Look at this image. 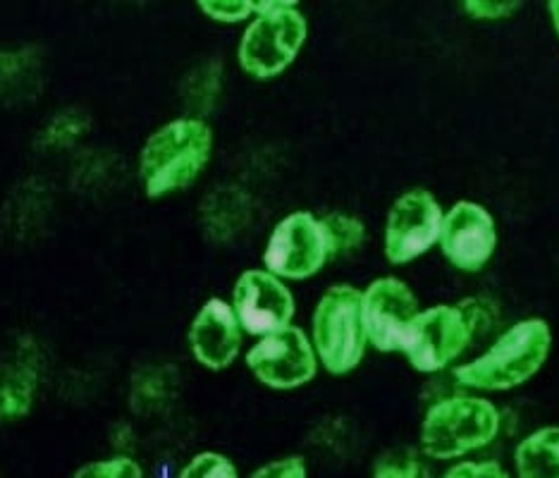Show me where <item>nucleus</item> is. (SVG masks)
<instances>
[{"instance_id":"1","label":"nucleus","mask_w":559,"mask_h":478,"mask_svg":"<svg viewBox=\"0 0 559 478\" xmlns=\"http://www.w3.org/2000/svg\"><path fill=\"white\" fill-rule=\"evenodd\" d=\"M428 381L416 447L436 467L488 455L492 447L500 445L504 431L502 405L498 399L456 387L452 375Z\"/></svg>"},{"instance_id":"2","label":"nucleus","mask_w":559,"mask_h":478,"mask_svg":"<svg viewBox=\"0 0 559 478\" xmlns=\"http://www.w3.org/2000/svg\"><path fill=\"white\" fill-rule=\"evenodd\" d=\"M480 345L452 371V381L472 393L500 397L538 379L552 357L555 333L548 319L521 316Z\"/></svg>"},{"instance_id":"3","label":"nucleus","mask_w":559,"mask_h":478,"mask_svg":"<svg viewBox=\"0 0 559 478\" xmlns=\"http://www.w3.org/2000/svg\"><path fill=\"white\" fill-rule=\"evenodd\" d=\"M215 156L211 120L175 116L151 132L136 154V182L151 201L173 199L197 187Z\"/></svg>"},{"instance_id":"4","label":"nucleus","mask_w":559,"mask_h":478,"mask_svg":"<svg viewBox=\"0 0 559 478\" xmlns=\"http://www.w3.org/2000/svg\"><path fill=\"white\" fill-rule=\"evenodd\" d=\"M311 22L295 0H261L235 46L239 72L251 82H275L295 68L309 44Z\"/></svg>"},{"instance_id":"5","label":"nucleus","mask_w":559,"mask_h":478,"mask_svg":"<svg viewBox=\"0 0 559 478\" xmlns=\"http://www.w3.org/2000/svg\"><path fill=\"white\" fill-rule=\"evenodd\" d=\"M311 345L321 371L333 379H347L361 369L368 351V337L361 313V287L354 283L328 285L316 299L309 325Z\"/></svg>"},{"instance_id":"6","label":"nucleus","mask_w":559,"mask_h":478,"mask_svg":"<svg viewBox=\"0 0 559 478\" xmlns=\"http://www.w3.org/2000/svg\"><path fill=\"white\" fill-rule=\"evenodd\" d=\"M476 335L456 301H436L414 319L400 357L424 379H442L476 349Z\"/></svg>"},{"instance_id":"7","label":"nucleus","mask_w":559,"mask_h":478,"mask_svg":"<svg viewBox=\"0 0 559 478\" xmlns=\"http://www.w3.org/2000/svg\"><path fill=\"white\" fill-rule=\"evenodd\" d=\"M333 263L321 213L295 208L280 216L265 235L261 266L285 283H309Z\"/></svg>"},{"instance_id":"8","label":"nucleus","mask_w":559,"mask_h":478,"mask_svg":"<svg viewBox=\"0 0 559 478\" xmlns=\"http://www.w3.org/2000/svg\"><path fill=\"white\" fill-rule=\"evenodd\" d=\"M444 204L428 187H406L400 192L380 228V251L392 268H406L438 251Z\"/></svg>"},{"instance_id":"9","label":"nucleus","mask_w":559,"mask_h":478,"mask_svg":"<svg viewBox=\"0 0 559 478\" xmlns=\"http://www.w3.org/2000/svg\"><path fill=\"white\" fill-rule=\"evenodd\" d=\"M241 363L253 383L271 393H297V390L309 387L321 373L309 333L299 323L251 339Z\"/></svg>"},{"instance_id":"10","label":"nucleus","mask_w":559,"mask_h":478,"mask_svg":"<svg viewBox=\"0 0 559 478\" xmlns=\"http://www.w3.org/2000/svg\"><path fill=\"white\" fill-rule=\"evenodd\" d=\"M500 223L490 206L476 199H456L444 206L438 254L460 275H480L498 256Z\"/></svg>"},{"instance_id":"11","label":"nucleus","mask_w":559,"mask_h":478,"mask_svg":"<svg viewBox=\"0 0 559 478\" xmlns=\"http://www.w3.org/2000/svg\"><path fill=\"white\" fill-rule=\"evenodd\" d=\"M424 309L412 283L395 273L376 275L361 287V313L368 347L378 355H400L406 331Z\"/></svg>"},{"instance_id":"12","label":"nucleus","mask_w":559,"mask_h":478,"mask_svg":"<svg viewBox=\"0 0 559 478\" xmlns=\"http://www.w3.org/2000/svg\"><path fill=\"white\" fill-rule=\"evenodd\" d=\"M230 307L249 339L283 331L297 323V295L289 283L263 266L241 271L230 287Z\"/></svg>"},{"instance_id":"13","label":"nucleus","mask_w":559,"mask_h":478,"mask_svg":"<svg viewBox=\"0 0 559 478\" xmlns=\"http://www.w3.org/2000/svg\"><path fill=\"white\" fill-rule=\"evenodd\" d=\"M187 351L199 369L209 373L230 371L247 349V333L241 328L227 297L213 295L201 301L187 325Z\"/></svg>"},{"instance_id":"14","label":"nucleus","mask_w":559,"mask_h":478,"mask_svg":"<svg viewBox=\"0 0 559 478\" xmlns=\"http://www.w3.org/2000/svg\"><path fill=\"white\" fill-rule=\"evenodd\" d=\"M46 367V347L34 335H22L0 359V426L20 423L34 411Z\"/></svg>"},{"instance_id":"15","label":"nucleus","mask_w":559,"mask_h":478,"mask_svg":"<svg viewBox=\"0 0 559 478\" xmlns=\"http://www.w3.org/2000/svg\"><path fill=\"white\" fill-rule=\"evenodd\" d=\"M253 213L257 204L247 187L223 182L201 199L199 225L213 244H230L249 232Z\"/></svg>"},{"instance_id":"16","label":"nucleus","mask_w":559,"mask_h":478,"mask_svg":"<svg viewBox=\"0 0 559 478\" xmlns=\"http://www.w3.org/2000/svg\"><path fill=\"white\" fill-rule=\"evenodd\" d=\"M46 86V56L36 44L0 46V106H27Z\"/></svg>"},{"instance_id":"17","label":"nucleus","mask_w":559,"mask_h":478,"mask_svg":"<svg viewBox=\"0 0 559 478\" xmlns=\"http://www.w3.org/2000/svg\"><path fill=\"white\" fill-rule=\"evenodd\" d=\"M53 216V190L41 178H24L3 206V232L24 244L39 239Z\"/></svg>"},{"instance_id":"18","label":"nucleus","mask_w":559,"mask_h":478,"mask_svg":"<svg viewBox=\"0 0 559 478\" xmlns=\"http://www.w3.org/2000/svg\"><path fill=\"white\" fill-rule=\"evenodd\" d=\"M182 390V375L175 363L148 361L139 363L127 381V407L134 417H158L168 411Z\"/></svg>"},{"instance_id":"19","label":"nucleus","mask_w":559,"mask_h":478,"mask_svg":"<svg viewBox=\"0 0 559 478\" xmlns=\"http://www.w3.org/2000/svg\"><path fill=\"white\" fill-rule=\"evenodd\" d=\"M507 464L514 478H559V423H540L521 433Z\"/></svg>"},{"instance_id":"20","label":"nucleus","mask_w":559,"mask_h":478,"mask_svg":"<svg viewBox=\"0 0 559 478\" xmlns=\"http://www.w3.org/2000/svg\"><path fill=\"white\" fill-rule=\"evenodd\" d=\"M227 84L225 62L221 58H201L182 74L177 94L185 108V116L209 120L223 104Z\"/></svg>"},{"instance_id":"21","label":"nucleus","mask_w":559,"mask_h":478,"mask_svg":"<svg viewBox=\"0 0 559 478\" xmlns=\"http://www.w3.org/2000/svg\"><path fill=\"white\" fill-rule=\"evenodd\" d=\"M122 175V158L110 148H80L70 163L72 192L86 199H100L116 192Z\"/></svg>"},{"instance_id":"22","label":"nucleus","mask_w":559,"mask_h":478,"mask_svg":"<svg viewBox=\"0 0 559 478\" xmlns=\"http://www.w3.org/2000/svg\"><path fill=\"white\" fill-rule=\"evenodd\" d=\"M94 120L86 110L78 106L60 108L50 112V118L34 134V148L44 156L78 154L84 140L92 134Z\"/></svg>"},{"instance_id":"23","label":"nucleus","mask_w":559,"mask_h":478,"mask_svg":"<svg viewBox=\"0 0 559 478\" xmlns=\"http://www.w3.org/2000/svg\"><path fill=\"white\" fill-rule=\"evenodd\" d=\"M323 228L328 235V244H330V254H333V261L340 259H352L361 254L368 244V225L366 220L354 211H328L321 213Z\"/></svg>"},{"instance_id":"24","label":"nucleus","mask_w":559,"mask_h":478,"mask_svg":"<svg viewBox=\"0 0 559 478\" xmlns=\"http://www.w3.org/2000/svg\"><path fill=\"white\" fill-rule=\"evenodd\" d=\"M438 467L416 445H392L380 450L368 469V478H436Z\"/></svg>"},{"instance_id":"25","label":"nucleus","mask_w":559,"mask_h":478,"mask_svg":"<svg viewBox=\"0 0 559 478\" xmlns=\"http://www.w3.org/2000/svg\"><path fill=\"white\" fill-rule=\"evenodd\" d=\"M456 304H460L468 325H472L478 345L486 343L488 337H492L507 323L502 301L488 292L466 295L462 299H456Z\"/></svg>"},{"instance_id":"26","label":"nucleus","mask_w":559,"mask_h":478,"mask_svg":"<svg viewBox=\"0 0 559 478\" xmlns=\"http://www.w3.org/2000/svg\"><path fill=\"white\" fill-rule=\"evenodd\" d=\"M175 478H245L237 462L218 450H201L189 457Z\"/></svg>"},{"instance_id":"27","label":"nucleus","mask_w":559,"mask_h":478,"mask_svg":"<svg viewBox=\"0 0 559 478\" xmlns=\"http://www.w3.org/2000/svg\"><path fill=\"white\" fill-rule=\"evenodd\" d=\"M436 478H514L510 464L498 455H478L460 462H450L438 469Z\"/></svg>"},{"instance_id":"28","label":"nucleus","mask_w":559,"mask_h":478,"mask_svg":"<svg viewBox=\"0 0 559 478\" xmlns=\"http://www.w3.org/2000/svg\"><path fill=\"white\" fill-rule=\"evenodd\" d=\"M72 478H148V474L132 455H110L82 464Z\"/></svg>"},{"instance_id":"29","label":"nucleus","mask_w":559,"mask_h":478,"mask_svg":"<svg viewBox=\"0 0 559 478\" xmlns=\"http://www.w3.org/2000/svg\"><path fill=\"white\" fill-rule=\"evenodd\" d=\"M197 10L203 20L221 24V27H245L257 12V3L253 0H201Z\"/></svg>"},{"instance_id":"30","label":"nucleus","mask_w":559,"mask_h":478,"mask_svg":"<svg viewBox=\"0 0 559 478\" xmlns=\"http://www.w3.org/2000/svg\"><path fill=\"white\" fill-rule=\"evenodd\" d=\"M460 12L466 20L478 24H500L521 12V3L516 0H464Z\"/></svg>"},{"instance_id":"31","label":"nucleus","mask_w":559,"mask_h":478,"mask_svg":"<svg viewBox=\"0 0 559 478\" xmlns=\"http://www.w3.org/2000/svg\"><path fill=\"white\" fill-rule=\"evenodd\" d=\"M309 459L304 455H283L263 462L261 467L249 471L245 478H309Z\"/></svg>"},{"instance_id":"32","label":"nucleus","mask_w":559,"mask_h":478,"mask_svg":"<svg viewBox=\"0 0 559 478\" xmlns=\"http://www.w3.org/2000/svg\"><path fill=\"white\" fill-rule=\"evenodd\" d=\"M110 447L112 455H132L134 457V447H136V431L132 423L118 421L110 429Z\"/></svg>"},{"instance_id":"33","label":"nucleus","mask_w":559,"mask_h":478,"mask_svg":"<svg viewBox=\"0 0 559 478\" xmlns=\"http://www.w3.org/2000/svg\"><path fill=\"white\" fill-rule=\"evenodd\" d=\"M545 12H548V22L552 27V34L557 36V41H559V0H550V3L545 5Z\"/></svg>"}]
</instances>
